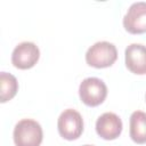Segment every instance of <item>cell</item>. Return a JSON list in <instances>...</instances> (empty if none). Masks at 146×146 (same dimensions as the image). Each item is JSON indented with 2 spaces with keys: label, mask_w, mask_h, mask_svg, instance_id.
<instances>
[{
  "label": "cell",
  "mask_w": 146,
  "mask_h": 146,
  "mask_svg": "<svg viewBox=\"0 0 146 146\" xmlns=\"http://www.w3.org/2000/svg\"><path fill=\"white\" fill-rule=\"evenodd\" d=\"M42 136L41 125L31 119L21 120L14 129V141L16 146H40Z\"/></svg>",
  "instance_id": "6da1fadb"
},
{
  "label": "cell",
  "mask_w": 146,
  "mask_h": 146,
  "mask_svg": "<svg viewBox=\"0 0 146 146\" xmlns=\"http://www.w3.org/2000/svg\"><path fill=\"white\" fill-rule=\"evenodd\" d=\"M117 58L116 47L107 41H99L92 44L86 54V62L94 67H108Z\"/></svg>",
  "instance_id": "7a4b0ae2"
},
{
  "label": "cell",
  "mask_w": 146,
  "mask_h": 146,
  "mask_svg": "<svg viewBox=\"0 0 146 146\" xmlns=\"http://www.w3.org/2000/svg\"><path fill=\"white\" fill-rule=\"evenodd\" d=\"M79 95L86 105L97 106L105 100L107 87L104 81L98 78H87L80 83Z\"/></svg>",
  "instance_id": "3957f363"
},
{
  "label": "cell",
  "mask_w": 146,
  "mask_h": 146,
  "mask_svg": "<svg viewBox=\"0 0 146 146\" xmlns=\"http://www.w3.org/2000/svg\"><path fill=\"white\" fill-rule=\"evenodd\" d=\"M57 127L58 132L63 138L67 140H73L81 136L83 131V120L78 111L73 108H67L60 113Z\"/></svg>",
  "instance_id": "277c9868"
},
{
  "label": "cell",
  "mask_w": 146,
  "mask_h": 146,
  "mask_svg": "<svg viewBox=\"0 0 146 146\" xmlns=\"http://www.w3.org/2000/svg\"><path fill=\"white\" fill-rule=\"evenodd\" d=\"M39 56H40V50L38 46L33 42L24 41L18 43L13 50L11 63L14 64V66L21 70H26L36 64Z\"/></svg>",
  "instance_id": "5b68a950"
},
{
  "label": "cell",
  "mask_w": 146,
  "mask_h": 146,
  "mask_svg": "<svg viewBox=\"0 0 146 146\" xmlns=\"http://www.w3.org/2000/svg\"><path fill=\"white\" fill-rule=\"evenodd\" d=\"M124 29L132 34L146 32V2H133L123 17Z\"/></svg>",
  "instance_id": "8992f818"
},
{
  "label": "cell",
  "mask_w": 146,
  "mask_h": 146,
  "mask_svg": "<svg viewBox=\"0 0 146 146\" xmlns=\"http://www.w3.org/2000/svg\"><path fill=\"white\" fill-rule=\"evenodd\" d=\"M96 131L103 139H115L122 131V121L115 113L106 112L97 119Z\"/></svg>",
  "instance_id": "52a82bcc"
},
{
  "label": "cell",
  "mask_w": 146,
  "mask_h": 146,
  "mask_svg": "<svg viewBox=\"0 0 146 146\" xmlns=\"http://www.w3.org/2000/svg\"><path fill=\"white\" fill-rule=\"evenodd\" d=\"M125 65L135 74H146V46L131 43L125 49Z\"/></svg>",
  "instance_id": "ba28073f"
},
{
  "label": "cell",
  "mask_w": 146,
  "mask_h": 146,
  "mask_svg": "<svg viewBox=\"0 0 146 146\" xmlns=\"http://www.w3.org/2000/svg\"><path fill=\"white\" fill-rule=\"evenodd\" d=\"M130 137L137 144L146 143V113L135 111L130 116Z\"/></svg>",
  "instance_id": "9c48e42d"
},
{
  "label": "cell",
  "mask_w": 146,
  "mask_h": 146,
  "mask_svg": "<svg viewBox=\"0 0 146 146\" xmlns=\"http://www.w3.org/2000/svg\"><path fill=\"white\" fill-rule=\"evenodd\" d=\"M0 88H1V96H0V102L5 103L9 99H11L17 90H18V82L17 79L7 72H1L0 73Z\"/></svg>",
  "instance_id": "30bf717a"
},
{
  "label": "cell",
  "mask_w": 146,
  "mask_h": 146,
  "mask_svg": "<svg viewBox=\"0 0 146 146\" xmlns=\"http://www.w3.org/2000/svg\"><path fill=\"white\" fill-rule=\"evenodd\" d=\"M83 146H94V145H83Z\"/></svg>",
  "instance_id": "8fae6325"
}]
</instances>
